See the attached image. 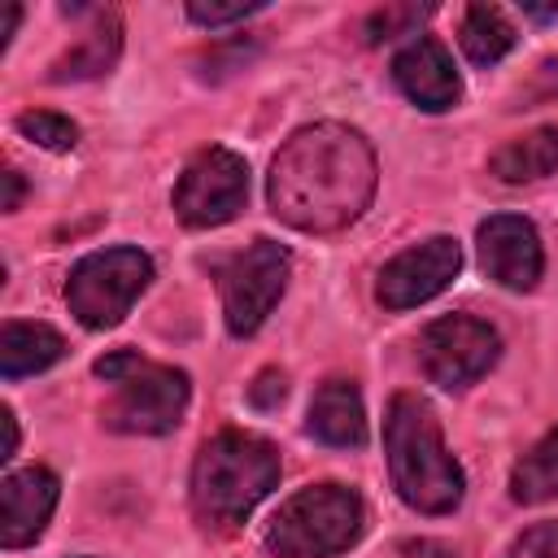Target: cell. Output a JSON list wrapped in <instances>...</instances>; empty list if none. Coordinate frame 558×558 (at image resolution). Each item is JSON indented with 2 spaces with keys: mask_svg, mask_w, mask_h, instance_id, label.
Listing matches in <instances>:
<instances>
[{
  "mask_svg": "<svg viewBox=\"0 0 558 558\" xmlns=\"http://www.w3.org/2000/svg\"><path fill=\"white\" fill-rule=\"evenodd\" d=\"M0 179H4V201H0V209H17V205H22V174H17V170H4Z\"/></svg>",
  "mask_w": 558,
  "mask_h": 558,
  "instance_id": "obj_25",
  "label": "cell"
},
{
  "mask_svg": "<svg viewBox=\"0 0 558 558\" xmlns=\"http://www.w3.org/2000/svg\"><path fill=\"white\" fill-rule=\"evenodd\" d=\"M248 196V166L240 153L231 148H205L187 161V170L179 174L174 187V214L205 231V227H222L244 209Z\"/></svg>",
  "mask_w": 558,
  "mask_h": 558,
  "instance_id": "obj_8",
  "label": "cell"
},
{
  "mask_svg": "<svg viewBox=\"0 0 558 558\" xmlns=\"http://www.w3.org/2000/svg\"><path fill=\"white\" fill-rule=\"evenodd\" d=\"M510 558H558V523H536L527 527L514 545Z\"/></svg>",
  "mask_w": 558,
  "mask_h": 558,
  "instance_id": "obj_22",
  "label": "cell"
},
{
  "mask_svg": "<svg viewBox=\"0 0 558 558\" xmlns=\"http://www.w3.org/2000/svg\"><path fill=\"white\" fill-rule=\"evenodd\" d=\"M458 266H462L458 240L432 235V240H423V244L397 253V257L379 270V288H375V292H379V301H384L388 310H410V305H423V301H432L436 292H445L449 279L458 275Z\"/></svg>",
  "mask_w": 558,
  "mask_h": 558,
  "instance_id": "obj_10",
  "label": "cell"
},
{
  "mask_svg": "<svg viewBox=\"0 0 558 558\" xmlns=\"http://www.w3.org/2000/svg\"><path fill=\"white\" fill-rule=\"evenodd\" d=\"M310 436H318L323 445L336 449H353L366 440V410H362V392L349 379H327L314 401H310V418H305Z\"/></svg>",
  "mask_w": 558,
  "mask_h": 558,
  "instance_id": "obj_14",
  "label": "cell"
},
{
  "mask_svg": "<svg viewBox=\"0 0 558 558\" xmlns=\"http://www.w3.org/2000/svg\"><path fill=\"white\" fill-rule=\"evenodd\" d=\"M288 270H292V257L275 240H253L244 253H235L218 270L222 318H227L231 336H253L266 323V314L275 310V301L288 288Z\"/></svg>",
  "mask_w": 558,
  "mask_h": 558,
  "instance_id": "obj_7",
  "label": "cell"
},
{
  "mask_svg": "<svg viewBox=\"0 0 558 558\" xmlns=\"http://www.w3.org/2000/svg\"><path fill=\"white\" fill-rule=\"evenodd\" d=\"M96 375L113 384V401L105 405V423L126 436H161L174 432L187 410V375L174 366L144 362L131 349L105 353Z\"/></svg>",
  "mask_w": 558,
  "mask_h": 558,
  "instance_id": "obj_4",
  "label": "cell"
},
{
  "mask_svg": "<svg viewBox=\"0 0 558 558\" xmlns=\"http://www.w3.org/2000/svg\"><path fill=\"white\" fill-rule=\"evenodd\" d=\"M497 331L471 314H445L423 327L418 336V362L432 384L440 388H466L497 362Z\"/></svg>",
  "mask_w": 558,
  "mask_h": 558,
  "instance_id": "obj_9",
  "label": "cell"
},
{
  "mask_svg": "<svg viewBox=\"0 0 558 558\" xmlns=\"http://www.w3.org/2000/svg\"><path fill=\"white\" fill-rule=\"evenodd\" d=\"M554 170H558V131L554 126L527 131V135H519L493 153V174L501 183H532V179H545Z\"/></svg>",
  "mask_w": 558,
  "mask_h": 558,
  "instance_id": "obj_17",
  "label": "cell"
},
{
  "mask_svg": "<svg viewBox=\"0 0 558 558\" xmlns=\"http://www.w3.org/2000/svg\"><path fill=\"white\" fill-rule=\"evenodd\" d=\"M17 131L26 140H35L39 148H52V153H70L78 144V126L61 113H44V109H31L17 118Z\"/></svg>",
  "mask_w": 558,
  "mask_h": 558,
  "instance_id": "obj_20",
  "label": "cell"
},
{
  "mask_svg": "<svg viewBox=\"0 0 558 558\" xmlns=\"http://www.w3.org/2000/svg\"><path fill=\"white\" fill-rule=\"evenodd\" d=\"M118 44H122V31H118V13H96V22L78 35V44H70L57 61H52V83H74V78H96L113 65L118 57Z\"/></svg>",
  "mask_w": 558,
  "mask_h": 558,
  "instance_id": "obj_16",
  "label": "cell"
},
{
  "mask_svg": "<svg viewBox=\"0 0 558 558\" xmlns=\"http://www.w3.org/2000/svg\"><path fill=\"white\" fill-rule=\"evenodd\" d=\"M148 279H153L148 253H140V248H100V253H87L70 270L65 305L83 327L105 331V327L122 323V314L135 305V296L148 288Z\"/></svg>",
  "mask_w": 558,
  "mask_h": 558,
  "instance_id": "obj_6",
  "label": "cell"
},
{
  "mask_svg": "<svg viewBox=\"0 0 558 558\" xmlns=\"http://www.w3.org/2000/svg\"><path fill=\"white\" fill-rule=\"evenodd\" d=\"M423 17H427V4H423V9H418V4H388V9H379V13L366 17V39H371V44L397 39V35H405L410 26H418Z\"/></svg>",
  "mask_w": 558,
  "mask_h": 558,
  "instance_id": "obj_21",
  "label": "cell"
},
{
  "mask_svg": "<svg viewBox=\"0 0 558 558\" xmlns=\"http://www.w3.org/2000/svg\"><path fill=\"white\" fill-rule=\"evenodd\" d=\"M257 9L262 4H201V0H192L187 4V17L201 22V26H222V22H240V17L257 13Z\"/></svg>",
  "mask_w": 558,
  "mask_h": 558,
  "instance_id": "obj_23",
  "label": "cell"
},
{
  "mask_svg": "<svg viewBox=\"0 0 558 558\" xmlns=\"http://www.w3.org/2000/svg\"><path fill=\"white\" fill-rule=\"evenodd\" d=\"M0 423H4V453H0V458H13V453H17V418H13L9 405L0 410Z\"/></svg>",
  "mask_w": 558,
  "mask_h": 558,
  "instance_id": "obj_26",
  "label": "cell"
},
{
  "mask_svg": "<svg viewBox=\"0 0 558 558\" xmlns=\"http://www.w3.org/2000/svg\"><path fill=\"white\" fill-rule=\"evenodd\" d=\"M510 497L527 501V506L558 497V427L541 445H532V453L519 458V466L510 475Z\"/></svg>",
  "mask_w": 558,
  "mask_h": 558,
  "instance_id": "obj_19",
  "label": "cell"
},
{
  "mask_svg": "<svg viewBox=\"0 0 558 558\" xmlns=\"http://www.w3.org/2000/svg\"><path fill=\"white\" fill-rule=\"evenodd\" d=\"M362 523L366 510L353 488L314 484L279 506V514L266 527V549L279 558H331L362 536Z\"/></svg>",
  "mask_w": 558,
  "mask_h": 558,
  "instance_id": "obj_5",
  "label": "cell"
},
{
  "mask_svg": "<svg viewBox=\"0 0 558 558\" xmlns=\"http://www.w3.org/2000/svg\"><path fill=\"white\" fill-rule=\"evenodd\" d=\"M392 78H397V87H401L418 109H432V113L458 105V96H462L458 70H453L449 52H445L432 35H423V39H414L405 52H397Z\"/></svg>",
  "mask_w": 558,
  "mask_h": 558,
  "instance_id": "obj_13",
  "label": "cell"
},
{
  "mask_svg": "<svg viewBox=\"0 0 558 558\" xmlns=\"http://www.w3.org/2000/svg\"><path fill=\"white\" fill-rule=\"evenodd\" d=\"M384 449L392 488L405 506L423 514H449L462 501V466L449 458L440 440V423L427 401L414 392H397L384 418Z\"/></svg>",
  "mask_w": 558,
  "mask_h": 558,
  "instance_id": "obj_2",
  "label": "cell"
},
{
  "mask_svg": "<svg viewBox=\"0 0 558 558\" xmlns=\"http://www.w3.org/2000/svg\"><path fill=\"white\" fill-rule=\"evenodd\" d=\"M266 196L275 218H283L296 231H340L357 222L375 196V153L353 126H301L275 153Z\"/></svg>",
  "mask_w": 558,
  "mask_h": 558,
  "instance_id": "obj_1",
  "label": "cell"
},
{
  "mask_svg": "<svg viewBox=\"0 0 558 558\" xmlns=\"http://www.w3.org/2000/svg\"><path fill=\"white\" fill-rule=\"evenodd\" d=\"M65 340L48 327V323H17L9 318L0 331V371L4 379H22V375H39L52 362H61Z\"/></svg>",
  "mask_w": 558,
  "mask_h": 558,
  "instance_id": "obj_15",
  "label": "cell"
},
{
  "mask_svg": "<svg viewBox=\"0 0 558 558\" xmlns=\"http://www.w3.org/2000/svg\"><path fill=\"white\" fill-rule=\"evenodd\" d=\"M480 262L501 288L527 292L545 270L536 227L519 214H493L488 222H480Z\"/></svg>",
  "mask_w": 558,
  "mask_h": 558,
  "instance_id": "obj_11",
  "label": "cell"
},
{
  "mask_svg": "<svg viewBox=\"0 0 558 558\" xmlns=\"http://www.w3.org/2000/svg\"><path fill=\"white\" fill-rule=\"evenodd\" d=\"M283 388H288V384H283V375H279V371H262V375H257V384L248 388V397H253V405L270 410V405H279V401H283Z\"/></svg>",
  "mask_w": 558,
  "mask_h": 558,
  "instance_id": "obj_24",
  "label": "cell"
},
{
  "mask_svg": "<svg viewBox=\"0 0 558 558\" xmlns=\"http://www.w3.org/2000/svg\"><path fill=\"white\" fill-rule=\"evenodd\" d=\"M462 52L475 65H493L514 48V26L506 22V13L497 4H471L462 13Z\"/></svg>",
  "mask_w": 558,
  "mask_h": 558,
  "instance_id": "obj_18",
  "label": "cell"
},
{
  "mask_svg": "<svg viewBox=\"0 0 558 558\" xmlns=\"http://www.w3.org/2000/svg\"><path fill=\"white\" fill-rule=\"evenodd\" d=\"M279 484V453L253 432H222L201 445L192 466V506L205 523H240Z\"/></svg>",
  "mask_w": 558,
  "mask_h": 558,
  "instance_id": "obj_3",
  "label": "cell"
},
{
  "mask_svg": "<svg viewBox=\"0 0 558 558\" xmlns=\"http://www.w3.org/2000/svg\"><path fill=\"white\" fill-rule=\"evenodd\" d=\"M57 506V475L44 466H26V471H9L0 484V541L4 549H22L31 545L44 523L52 519Z\"/></svg>",
  "mask_w": 558,
  "mask_h": 558,
  "instance_id": "obj_12",
  "label": "cell"
}]
</instances>
